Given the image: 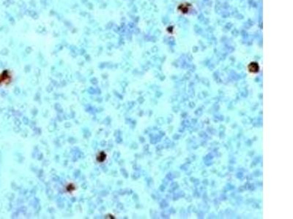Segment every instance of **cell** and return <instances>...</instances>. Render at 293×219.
<instances>
[{
  "label": "cell",
  "instance_id": "1",
  "mask_svg": "<svg viewBox=\"0 0 293 219\" xmlns=\"http://www.w3.org/2000/svg\"><path fill=\"white\" fill-rule=\"evenodd\" d=\"M10 78L11 77H10L9 72L7 70H5L0 74V84L10 81Z\"/></svg>",
  "mask_w": 293,
  "mask_h": 219
},
{
  "label": "cell",
  "instance_id": "2",
  "mask_svg": "<svg viewBox=\"0 0 293 219\" xmlns=\"http://www.w3.org/2000/svg\"><path fill=\"white\" fill-rule=\"evenodd\" d=\"M248 70H249V72H251V73H257L259 70L258 64L255 63V62L251 63L248 66Z\"/></svg>",
  "mask_w": 293,
  "mask_h": 219
},
{
  "label": "cell",
  "instance_id": "3",
  "mask_svg": "<svg viewBox=\"0 0 293 219\" xmlns=\"http://www.w3.org/2000/svg\"><path fill=\"white\" fill-rule=\"evenodd\" d=\"M106 155L105 154V153L101 152V153H100V154H98V156H97V160L100 162H102L106 159Z\"/></svg>",
  "mask_w": 293,
  "mask_h": 219
}]
</instances>
